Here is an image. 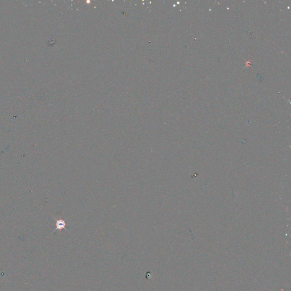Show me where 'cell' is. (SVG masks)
I'll list each match as a JSON object with an SVG mask.
<instances>
[{
	"mask_svg": "<svg viewBox=\"0 0 291 291\" xmlns=\"http://www.w3.org/2000/svg\"><path fill=\"white\" fill-rule=\"evenodd\" d=\"M66 222L64 220H56V228L54 230V231L53 232V233H54L57 230H61L62 229H65V230H67L66 228Z\"/></svg>",
	"mask_w": 291,
	"mask_h": 291,
	"instance_id": "cell-1",
	"label": "cell"
}]
</instances>
